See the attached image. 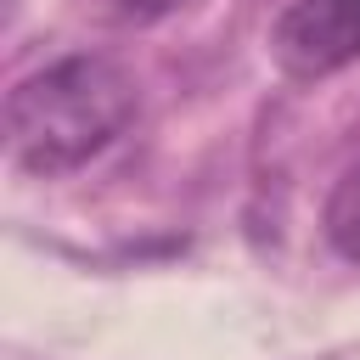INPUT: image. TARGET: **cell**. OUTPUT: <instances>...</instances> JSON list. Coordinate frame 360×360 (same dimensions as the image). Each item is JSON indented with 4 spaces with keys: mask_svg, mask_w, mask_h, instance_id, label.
<instances>
[{
    "mask_svg": "<svg viewBox=\"0 0 360 360\" xmlns=\"http://www.w3.org/2000/svg\"><path fill=\"white\" fill-rule=\"evenodd\" d=\"M141 112L135 79L96 51L56 56L11 84L6 96V152L22 174L62 180L96 163Z\"/></svg>",
    "mask_w": 360,
    "mask_h": 360,
    "instance_id": "cell-1",
    "label": "cell"
},
{
    "mask_svg": "<svg viewBox=\"0 0 360 360\" xmlns=\"http://www.w3.org/2000/svg\"><path fill=\"white\" fill-rule=\"evenodd\" d=\"M270 62L298 79H332L360 62V0H287L270 22Z\"/></svg>",
    "mask_w": 360,
    "mask_h": 360,
    "instance_id": "cell-2",
    "label": "cell"
},
{
    "mask_svg": "<svg viewBox=\"0 0 360 360\" xmlns=\"http://www.w3.org/2000/svg\"><path fill=\"white\" fill-rule=\"evenodd\" d=\"M96 11H107L112 22H135V28H146V22H163V17H174L186 0H90Z\"/></svg>",
    "mask_w": 360,
    "mask_h": 360,
    "instance_id": "cell-4",
    "label": "cell"
},
{
    "mask_svg": "<svg viewBox=\"0 0 360 360\" xmlns=\"http://www.w3.org/2000/svg\"><path fill=\"white\" fill-rule=\"evenodd\" d=\"M321 231H326V242H332L338 259L360 264V158L338 174V186L326 197V214H321Z\"/></svg>",
    "mask_w": 360,
    "mask_h": 360,
    "instance_id": "cell-3",
    "label": "cell"
}]
</instances>
